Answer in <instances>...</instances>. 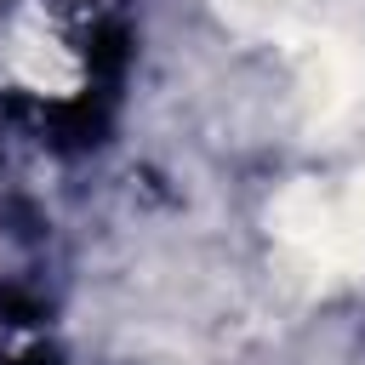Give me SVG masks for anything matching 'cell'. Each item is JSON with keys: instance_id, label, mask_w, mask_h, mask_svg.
<instances>
[{"instance_id": "1", "label": "cell", "mask_w": 365, "mask_h": 365, "mask_svg": "<svg viewBox=\"0 0 365 365\" xmlns=\"http://www.w3.org/2000/svg\"><path fill=\"white\" fill-rule=\"evenodd\" d=\"M268 222H274V234L291 245V251H302V257H314V262H325V268H348V262H359V251H365V240L348 228V217H342V200L336 194H325L319 182H291L274 205H268Z\"/></svg>"}, {"instance_id": "2", "label": "cell", "mask_w": 365, "mask_h": 365, "mask_svg": "<svg viewBox=\"0 0 365 365\" xmlns=\"http://www.w3.org/2000/svg\"><path fill=\"white\" fill-rule=\"evenodd\" d=\"M11 74H17L23 86H34V91H51V97H63V91L80 86V63H74L57 40H46V34H23V40H17Z\"/></svg>"}, {"instance_id": "3", "label": "cell", "mask_w": 365, "mask_h": 365, "mask_svg": "<svg viewBox=\"0 0 365 365\" xmlns=\"http://www.w3.org/2000/svg\"><path fill=\"white\" fill-rule=\"evenodd\" d=\"M336 200H342V217H348V228L365 240V171H359V177H354V182H348Z\"/></svg>"}]
</instances>
